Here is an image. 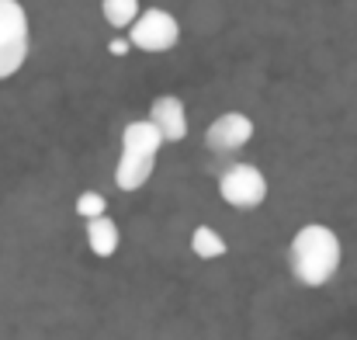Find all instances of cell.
<instances>
[{
	"mask_svg": "<svg viewBox=\"0 0 357 340\" xmlns=\"http://www.w3.org/2000/svg\"><path fill=\"white\" fill-rule=\"evenodd\" d=\"M340 267V239L330 226L309 223L291 236V271L302 285L319 288Z\"/></svg>",
	"mask_w": 357,
	"mask_h": 340,
	"instance_id": "6da1fadb",
	"label": "cell"
},
{
	"mask_svg": "<svg viewBox=\"0 0 357 340\" xmlns=\"http://www.w3.org/2000/svg\"><path fill=\"white\" fill-rule=\"evenodd\" d=\"M28 59V14L17 0H0V80L14 77Z\"/></svg>",
	"mask_w": 357,
	"mask_h": 340,
	"instance_id": "7a4b0ae2",
	"label": "cell"
},
{
	"mask_svg": "<svg viewBox=\"0 0 357 340\" xmlns=\"http://www.w3.org/2000/svg\"><path fill=\"white\" fill-rule=\"evenodd\" d=\"M181 38V24L170 10H160V7H149V10H139V17L128 24V42L142 52H170Z\"/></svg>",
	"mask_w": 357,
	"mask_h": 340,
	"instance_id": "3957f363",
	"label": "cell"
},
{
	"mask_svg": "<svg viewBox=\"0 0 357 340\" xmlns=\"http://www.w3.org/2000/svg\"><path fill=\"white\" fill-rule=\"evenodd\" d=\"M219 195L233 205V209H257L267 198V181L257 167L236 163L219 177Z\"/></svg>",
	"mask_w": 357,
	"mask_h": 340,
	"instance_id": "277c9868",
	"label": "cell"
},
{
	"mask_svg": "<svg viewBox=\"0 0 357 340\" xmlns=\"http://www.w3.org/2000/svg\"><path fill=\"white\" fill-rule=\"evenodd\" d=\"M250 139H253V121L239 112L219 114V118L208 125V132H205V142H208L212 153H236Z\"/></svg>",
	"mask_w": 357,
	"mask_h": 340,
	"instance_id": "5b68a950",
	"label": "cell"
},
{
	"mask_svg": "<svg viewBox=\"0 0 357 340\" xmlns=\"http://www.w3.org/2000/svg\"><path fill=\"white\" fill-rule=\"evenodd\" d=\"M149 118L156 121L163 142H181L188 135V112H184V101L174 98V94H160L153 105H149Z\"/></svg>",
	"mask_w": 357,
	"mask_h": 340,
	"instance_id": "8992f818",
	"label": "cell"
},
{
	"mask_svg": "<svg viewBox=\"0 0 357 340\" xmlns=\"http://www.w3.org/2000/svg\"><path fill=\"white\" fill-rule=\"evenodd\" d=\"M156 167V156L153 153H135V149H121V160L115 167V181H119L121 191H139L149 174Z\"/></svg>",
	"mask_w": 357,
	"mask_h": 340,
	"instance_id": "52a82bcc",
	"label": "cell"
},
{
	"mask_svg": "<svg viewBox=\"0 0 357 340\" xmlns=\"http://www.w3.org/2000/svg\"><path fill=\"white\" fill-rule=\"evenodd\" d=\"M160 146H163V135H160V128H156L153 118L128 121V125L121 128V149H135V153H153V156H156Z\"/></svg>",
	"mask_w": 357,
	"mask_h": 340,
	"instance_id": "ba28073f",
	"label": "cell"
},
{
	"mask_svg": "<svg viewBox=\"0 0 357 340\" xmlns=\"http://www.w3.org/2000/svg\"><path fill=\"white\" fill-rule=\"evenodd\" d=\"M87 243H91V250L98 257H112L119 250V226L108 219V212L87 219Z\"/></svg>",
	"mask_w": 357,
	"mask_h": 340,
	"instance_id": "9c48e42d",
	"label": "cell"
},
{
	"mask_svg": "<svg viewBox=\"0 0 357 340\" xmlns=\"http://www.w3.org/2000/svg\"><path fill=\"white\" fill-rule=\"evenodd\" d=\"M191 250H195V257H202V260H215V257H226V239L215 232L212 226H198L191 232Z\"/></svg>",
	"mask_w": 357,
	"mask_h": 340,
	"instance_id": "30bf717a",
	"label": "cell"
},
{
	"mask_svg": "<svg viewBox=\"0 0 357 340\" xmlns=\"http://www.w3.org/2000/svg\"><path fill=\"white\" fill-rule=\"evenodd\" d=\"M101 14L112 28H128L139 17V0H101Z\"/></svg>",
	"mask_w": 357,
	"mask_h": 340,
	"instance_id": "8fae6325",
	"label": "cell"
},
{
	"mask_svg": "<svg viewBox=\"0 0 357 340\" xmlns=\"http://www.w3.org/2000/svg\"><path fill=\"white\" fill-rule=\"evenodd\" d=\"M105 209H108V202H105V195H101V191H84V195L77 198V216H80V219L105 216Z\"/></svg>",
	"mask_w": 357,
	"mask_h": 340,
	"instance_id": "7c38bea8",
	"label": "cell"
},
{
	"mask_svg": "<svg viewBox=\"0 0 357 340\" xmlns=\"http://www.w3.org/2000/svg\"><path fill=\"white\" fill-rule=\"evenodd\" d=\"M128 49H132L128 38H112V42H108V52H112V56H125Z\"/></svg>",
	"mask_w": 357,
	"mask_h": 340,
	"instance_id": "4fadbf2b",
	"label": "cell"
}]
</instances>
